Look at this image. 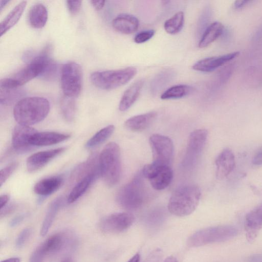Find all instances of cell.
<instances>
[{"label": "cell", "instance_id": "obj_1", "mask_svg": "<svg viewBox=\"0 0 262 262\" xmlns=\"http://www.w3.org/2000/svg\"><path fill=\"white\" fill-rule=\"evenodd\" d=\"M50 108L49 101L44 97H25L15 103L13 115L18 124L30 126L42 121Z\"/></svg>", "mask_w": 262, "mask_h": 262}, {"label": "cell", "instance_id": "obj_2", "mask_svg": "<svg viewBox=\"0 0 262 262\" xmlns=\"http://www.w3.org/2000/svg\"><path fill=\"white\" fill-rule=\"evenodd\" d=\"M100 175L105 184L110 187L119 181L121 173L120 150L115 142L105 145L99 155Z\"/></svg>", "mask_w": 262, "mask_h": 262}, {"label": "cell", "instance_id": "obj_3", "mask_svg": "<svg viewBox=\"0 0 262 262\" xmlns=\"http://www.w3.org/2000/svg\"><path fill=\"white\" fill-rule=\"evenodd\" d=\"M201 196V190L197 186H181L172 194L168 204V209L171 214L178 216L189 215L196 208Z\"/></svg>", "mask_w": 262, "mask_h": 262}, {"label": "cell", "instance_id": "obj_4", "mask_svg": "<svg viewBox=\"0 0 262 262\" xmlns=\"http://www.w3.org/2000/svg\"><path fill=\"white\" fill-rule=\"evenodd\" d=\"M137 69L133 67L92 73L90 76L92 83L102 90H112L128 82L137 74Z\"/></svg>", "mask_w": 262, "mask_h": 262}, {"label": "cell", "instance_id": "obj_5", "mask_svg": "<svg viewBox=\"0 0 262 262\" xmlns=\"http://www.w3.org/2000/svg\"><path fill=\"white\" fill-rule=\"evenodd\" d=\"M142 176L138 174L121 187L116 195L118 204L127 210H137L145 200V191Z\"/></svg>", "mask_w": 262, "mask_h": 262}, {"label": "cell", "instance_id": "obj_6", "mask_svg": "<svg viewBox=\"0 0 262 262\" xmlns=\"http://www.w3.org/2000/svg\"><path fill=\"white\" fill-rule=\"evenodd\" d=\"M237 229L232 226L222 225L208 227L193 233L188 239L190 247H199L226 241L236 236Z\"/></svg>", "mask_w": 262, "mask_h": 262}, {"label": "cell", "instance_id": "obj_7", "mask_svg": "<svg viewBox=\"0 0 262 262\" xmlns=\"http://www.w3.org/2000/svg\"><path fill=\"white\" fill-rule=\"evenodd\" d=\"M60 83L65 96L74 99L78 97L82 83V71L80 65L75 62L63 64L60 71Z\"/></svg>", "mask_w": 262, "mask_h": 262}, {"label": "cell", "instance_id": "obj_8", "mask_svg": "<svg viewBox=\"0 0 262 262\" xmlns=\"http://www.w3.org/2000/svg\"><path fill=\"white\" fill-rule=\"evenodd\" d=\"M152 163L160 166H170L173 154V144L168 137L153 134L149 138Z\"/></svg>", "mask_w": 262, "mask_h": 262}, {"label": "cell", "instance_id": "obj_9", "mask_svg": "<svg viewBox=\"0 0 262 262\" xmlns=\"http://www.w3.org/2000/svg\"><path fill=\"white\" fill-rule=\"evenodd\" d=\"M142 173L149 180L152 188L158 190L166 188L173 177L170 166H160L153 163L145 165Z\"/></svg>", "mask_w": 262, "mask_h": 262}, {"label": "cell", "instance_id": "obj_10", "mask_svg": "<svg viewBox=\"0 0 262 262\" xmlns=\"http://www.w3.org/2000/svg\"><path fill=\"white\" fill-rule=\"evenodd\" d=\"M134 220L130 213H115L104 217L100 222V227L104 233H118L129 228Z\"/></svg>", "mask_w": 262, "mask_h": 262}, {"label": "cell", "instance_id": "obj_11", "mask_svg": "<svg viewBox=\"0 0 262 262\" xmlns=\"http://www.w3.org/2000/svg\"><path fill=\"white\" fill-rule=\"evenodd\" d=\"M207 136V130L205 129H198L191 133L184 162L186 165L195 162L205 146Z\"/></svg>", "mask_w": 262, "mask_h": 262}, {"label": "cell", "instance_id": "obj_12", "mask_svg": "<svg viewBox=\"0 0 262 262\" xmlns=\"http://www.w3.org/2000/svg\"><path fill=\"white\" fill-rule=\"evenodd\" d=\"M37 132L34 128L27 125L18 124L13 129L12 135V144L17 152L23 153L35 147L30 142L31 137Z\"/></svg>", "mask_w": 262, "mask_h": 262}, {"label": "cell", "instance_id": "obj_13", "mask_svg": "<svg viewBox=\"0 0 262 262\" xmlns=\"http://www.w3.org/2000/svg\"><path fill=\"white\" fill-rule=\"evenodd\" d=\"M239 54L236 51L217 56L206 57L194 63L192 68L202 72H211L235 59Z\"/></svg>", "mask_w": 262, "mask_h": 262}, {"label": "cell", "instance_id": "obj_14", "mask_svg": "<svg viewBox=\"0 0 262 262\" xmlns=\"http://www.w3.org/2000/svg\"><path fill=\"white\" fill-rule=\"evenodd\" d=\"M64 150V147H60L39 151L32 155L27 159L26 166L28 171L32 172L38 170Z\"/></svg>", "mask_w": 262, "mask_h": 262}, {"label": "cell", "instance_id": "obj_15", "mask_svg": "<svg viewBox=\"0 0 262 262\" xmlns=\"http://www.w3.org/2000/svg\"><path fill=\"white\" fill-rule=\"evenodd\" d=\"M72 241L71 236L66 233H57L48 238L39 246L43 253L47 256L54 254L64 249Z\"/></svg>", "mask_w": 262, "mask_h": 262}, {"label": "cell", "instance_id": "obj_16", "mask_svg": "<svg viewBox=\"0 0 262 262\" xmlns=\"http://www.w3.org/2000/svg\"><path fill=\"white\" fill-rule=\"evenodd\" d=\"M63 178L55 176L43 179L37 182L34 186V192L40 196L38 203H41L45 199L57 191L63 183Z\"/></svg>", "mask_w": 262, "mask_h": 262}, {"label": "cell", "instance_id": "obj_17", "mask_svg": "<svg viewBox=\"0 0 262 262\" xmlns=\"http://www.w3.org/2000/svg\"><path fill=\"white\" fill-rule=\"evenodd\" d=\"M215 164L217 178L220 179L226 178L235 166V156L232 151L229 148L223 149L217 157Z\"/></svg>", "mask_w": 262, "mask_h": 262}, {"label": "cell", "instance_id": "obj_18", "mask_svg": "<svg viewBox=\"0 0 262 262\" xmlns=\"http://www.w3.org/2000/svg\"><path fill=\"white\" fill-rule=\"evenodd\" d=\"M262 228V204L249 212L246 215L245 229L248 241L252 242Z\"/></svg>", "mask_w": 262, "mask_h": 262}, {"label": "cell", "instance_id": "obj_19", "mask_svg": "<svg viewBox=\"0 0 262 262\" xmlns=\"http://www.w3.org/2000/svg\"><path fill=\"white\" fill-rule=\"evenodd\" d=\"M114 29L124 34H130L136 32L139 27L138 19L127 13H122L116 16L112 21Z\"/></svg>", "mask_w": 262, "mask_h": 262}, {"label": "cell", "instance_id": "obj_20", "mask_svg": "<svg viewBox=\"0 0 262 262\" xmlns=\"http://www.w3.org/2000/svg\"><path fill=\"white\" fill-rule=\"evenodd\" d=\"M69 134L57 132H36L30 139V144L35 147L55 144L69 138Z\"/></svg>", "mask_w": 262, "mask_h": 262}, {"label": "cell", "instance_id": "obj_21", "mask_svg": "<svg viewBox=\"0 0 262 262\" xmlns=\"http://www.w3.org/2000/svg\"><path fill=\"white\" fill-rule=\"evenodd\" d=\"M144 82L142 79L138 80L124 91L119 104L120 111H126L134 104L140 95Z\"/></svg>", "mask_w": 262, "mask_h": 262}, {"label": "cell", "instance_id": "obj_22", "mask_svg": "<svg viewBox=\"0 0 262 262\" xmlns=\"http://www.w3.org/2000/svg\"><path fill=\"white\" fill-rule=\"evenodd\" d=\"M157 113L152 111L133 116L125 122L127 129L134 132H140L146 128L155 120Z\"/></svg>", "mask_w": 262, "mask_h": 262}, {"label": "cell", "instance_id": "obj_23", "mask_svg": "<svg viewBox=\"0 0 262 262\" xmlns=\"http://www.w3.org/2000/svg\"><path fill=\"white\" fill-rule=\"evenodd\" d=\"M99 177L96 174H90L77 182L68 196V203H72L76 201Z\"/></svg>", "mask_w": 262, "mask_h": 262}, {"label": "cell", "instance_id": "obj_24", "mask_svg": "<svg viewBox=\"0 0 262 262\" xmlns=\"http://www.w3.org/2000/svg\"><path fill=\"white\" fill-rule=\"evenodd\" d=\"M224 27L219 21H214L210 24L204 31L198 43L199 48H204L208 47L223 33Z\"/></svg>", "mask_w": 262, "mask_h": 262}, {"label": "cell", "instance_id": "obj_25", "mask_svg": "<svg viewBox=\"0 0 262 262\" xmlns=\"http://www.w3.org/2000/svg\"><path fill=\"white\" fill-rule=\"evenodd\" d=\"M48 11L42 4H36L30 9L28 13V21L30 25L34 28L43 27L48 20Z\"/></svg>", "mask_w": 262, "mask_h": 262}, {"label": "cell", "instance_id": "obj_26", "mask_svg": "<svg viewBox=\"0 0 262 262\" xmlns=\"http://www.w3.org/2000/svg\"><path fill=\"white\" fill-rule=\"evenodd\" d=\"M27 5L26 1H22L15 6L0 24V35L2 36L13 27L20 19Z\"/></svg>", "mask_w": 262, "mask_h": 262}, {"label": "cell", "instance_id": "obj_27", "mask_svg": "<svg viewBox=\"0 0 262 262\" xmlns=\"http://www.w3.org/2000/svg\"><path fill=\"white\" fill-rule=\"evenodd\" d=\"M63 199L62 196H58L50 204L40 229L41 236H43L48 233L58 210L63 204Z\"/></svg>", "mask_w": 262, "mask_h": 262}, {"label": "cell", "instance_id": "obj_28", "mask_svg": "<svg viewBox=\"0 0 262 262\" xmlns=\"http://www.w3.org/2000/svg\"><path fill=\"white\" fill-rule=\"evenodd\" d=\"M24 90L20 87L5 88L0 86V102L3 105H11L23 99Z\"/></svg>", "mask_w": 262, "mask_h": 262}, {"label": "cell", "instance_id": "obj_29", "mask_svg": "<svg viewBox=\"0 0 262 262\" xmlns=\"http://www.w3.org/2000/svg\"><path fill=\"white\" fill-rule=\"evenodd\" d=\"M194 88L186 84H178L172 86L165 91L161 95V99L168 100L179 99L192 93Z\"/></svg>", "mask_w": 262, "mask_h": 262}, {"label": "cell", "instance_id": "obj_30", "mask_svg": "<svg viewBox=\"0 0 262 262\" xmlns=\"http://www.w3.org/2000/svg\"><path fill=\"white\" fill-rule=\"evenodd\" d=\"M184 24V14L179 11L165 21L164 28L167 33L174 35L182 30Z\"/></svg>", "mask_w": 262, "mask_h": 262}, {"label": "cell", "instance_id": "obj_31", "mask_svg": "<svg viewBox=\"0 0 262 262\" xmlns=\"http://www.w3.org/2000/svg\"><path fill=\"white\" fill-rule=\"evenodd\" d=\"M114 129L113 125H109L101 129L87 141L85 147L92 148L101 144L112 135Z\"/></svg>", "mask_w": 262, "mask_h": 262}, {"label": "cell", "instance_id": "obj_32", "mask_svg": "<svg viewBox=\"0 0 262 262\" xmlns=\"http://www.w3.org/2000/svg\"><path fill=\"white\" fill-rule=\"evenodd\" d=\"M76 103L74 98L64 96L61 102V110L66 120L72 121L75 118L76 114Z\"/></svg>", "mask_w": 262, "mask_h": 262}, {"label": "cell", "instance_id": "obj_33", "mask_svg": "<svg viewBox=\"0 0 262 262\" xmlns=\"http://www.w3.org/2000/svg\"><path fill=\"white\" fill-rule=\"evenodd\" d=\"M18 166V163L13 162L2 169L0 171V186L6 181L10 176L15 170Z\"/></svg>", "mask_w": 262, "mask_h": 262}, {"label": "cell", "instance_id": "obj_34", "mask_svg": "<svg viewBox=\"0 0 262 262\" xmlns=\"http://www.w3.org/2000/svg\"><path fill=\"white\" fill-rule=\"evenodd\" d=\"M153 29L142 31L138 33L134 37V40L137 43H142L150 39L155 35Z\"/></svg>", "mask_w": 262, "mask_h": 262}, {"label": "cell", "instance_id": "obj_35", "mask_svg": "<svg viewBox=\"0 0 262 262\" xmlns=\"http://www.w3.org/2000/svg\"><path fill=\"white\" fill-rule=\"evenodd\" d=\"M31 234V230L30 228L23 229L18 235L16 240V246L17 248L23 247L28 241Z\"/></svg>", "mask_w": 262, "mask_h": 262}, {"label": "cell", "instance_id": "obj_36", "mask_svg": "<svg viewBox=\"0 0 262 262\" xmlns=\"http://www.w3.org/2000/svg\"><path fill=\"white\" fill-rule=\"evenodd\" d=\"M81 1H66L67 8L71 14H77L80 9Z\"/></svg>", "mask_w": 262, "mask_h": 262}, {"label": "cell", "instance_id": "obj_37", "mask_svg": "<svg viewBox=\"0 0 262 262\" xmlns=\"http://www.w3.org/2000/svg\"><path fill=\"white\" fill-rule=\"evenodd\" d=\"M163 257L162 252L157 249L151 252L144 262H161Z\"/></svg>", "mask_w": 262, "mask_h": 262}, {"label": "cell", "instance_id": "obj_38", "mask_svg": "<svg viewBox=\"0 0 262 262\" xmlns=\"http://www.w3.org/2000/svg\"><path fill=\"white\" fill-rule=\"evenodd\" d=\"M45 256L38 247L32 254L30 262H43Z\"/></svg>", "mask_w": 262, "mask_h": 262}, {"label": "cell", "instance_id": "obj_39", "mask_svg": "<svg viewBox=\"0 0 262 262\" xmlns=\"http://www.w3.org/2000/svg\"><path fill=\"white\" fill-rule=\"evenodd\" d=\"M27 213H23L17 215L13 218L10 222V226L12 227H15L19 225L27 216Z\"/></svg>", "mask_w": 262, "mask_h": 262}, {"label": "cell", "instance_id": "obj_40", "mask_svg": "<svg viewBox=\"0 0 262 262\" xmlns=\"http://www.w3.org/2000/svg\"><path fill=\"white\" fill-rule=\"evenodd\" d=\"M252 162L255 165H262V147L255 153L253 157Z\"/></svg>", "mask_w": 262, "mask_h": 262}, {"label": "cell", "instance_id": "obj_41", "mask_svg": "<svg viewBox=\"0 0 262 262\" xmlns=\"http://www.w3.org/2000/svg\"><path fill=\"white\" fill-rule=\"evenodd\" d=\"M16 208V205L14 204H11L8 206H5L1 209V216L7 215L13 212Z\"/></svg>", "mask_w": 262, "mask_h": 262}, {"label": "cell", "instance_id": "obj_42", "mask_svg": "<svg viewBox=\"0 0 262 262\" xmlns=\"http://www.w3.org/2000/svg\"><path fill=\"white\" fill-rule=\"evenodd\" d=\"M253 2L252 1H236L234 4V7L236 9H240L249 5Z\"/></svg>", "mask_w": 262, "mask_h": 262}, {"label": "cell", "instance_id": "obj_43", "mask_svg": "<svg viewBox=\"0 0 262 262\" xmlns=\"http://www.w3.org/2000/svg\"><path fill=\"white\" fill-rule=\"evenodd\" d=\"M93 7L97 10H101L104 6L105 1H90Z\"/></svg>", "mask_w": 262, "mask_h": 262}, {"label": "cell", "instance_id": "obj_44", "mask_svg": "<svg viewBox=\"0 0 262 262\" xmlns=\"http://www.w3.org/2000/svg\"><path fill=\"white\" fill-rule=\"evenodd\" d=\"M9 200V196L7 194H3L0 196V208L1 209L6 206Z\"/></svg>", "mask_w": 262, "mask_h": 262}, {"label": "cell", "instance_id": "obj_45", "mask_svg": "<svg viewBox=\"0 0 262 262\" xmlns=\"http://www.w3.org/2000/svg\"><path fill=\"white\" fill-rule=\"evenodd\" d=\"M127 262H140V256L139 253H136Z\"/></svg>", "mask_w": 262, "mask_h": 262}, {"label": "cell", "instance_id": "obj_46", "mask_svg": "<svg viewBox=\"0 0 262 262\" xmlns=\"http://www.w3.org/2000/svg\"><path fill=\"white\" fill-rule=\"evenodd\" d=\"M20 260L18 257H11L2 261L1 262H20Z\"/></svg>", "mask_w": 262, "mask_h": 262}, {"label": "cell", "instance_id": "obj_47", "mask_svg": "<svg viewBox=\"0 0 262 262\" xmlns=\"http://www.w3.org/2000/svg\"><path fill=\"white\" fill-rule=\"evenodd\" d=\"M163 262H178L176 257L170 256L167 257Z\"/></svg>", "mask_w": 262, "mask_h": 262}, {"label": "cell", "instance_id": "obj_48", "mask_svg": "<svg viewBox=\"0 0 262 262\" xmlns=\"http://www.w3.org/2000/svg\"><path fill=\"white\" fill-rule=\"evenodd\" d=\"M9 1H1L0 3V11H2L3 8L7 5Z\"/></svg>", "mask_w": 262, "mask_h": 262}, {"label": "cell", "instance_id": "obj_49", "mask_svg": "<svg viewBox=\"0 0 262 262\" xmlns=\"http://www.w3.org/2000/svg\"><path fill=\"white\" fill-rule=\"evenodd\" d=\"M61 262H72L70 258H67L62 260Z\"/></svg>", "mask_w": 262, "mask_h": 262}]
</instances>
